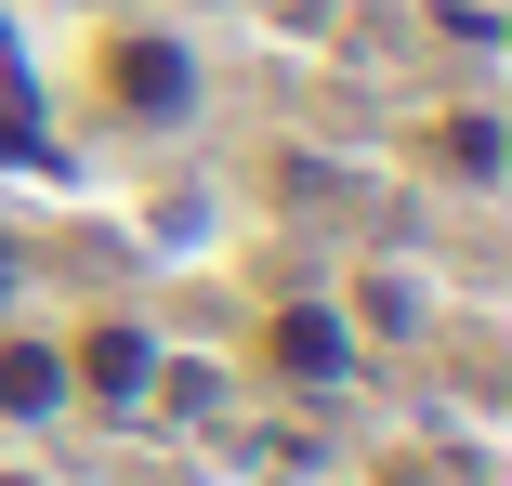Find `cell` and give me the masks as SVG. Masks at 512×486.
I'll list each match as a JSON object with an SVG mask.
<instances>
[{
	"label": "cell",
	"mask_w": 512,
	"mask_h": 486,
	"mask_svg": "<svg viewBox=\"0 0 512 486\" xmlns=\"http://www.w3.org/2000/svg\"><path fill=\"white\" fill-rule=\"evenodd\" d=\"M53 395H66V355H53V342H0V408H27V421H40Z\"/></svg>",
	"instance_id": "obj_3"
},
{
	"label": "cell",
	"mask_w": 512,
	"mask_h": 486,
	"mask_svg": "<svg viewBox=\"0 0 512 486\" xmlns=\"http://www.w3.org/2000/svg\"><path fill=\"white\" fill-rule=\"evenodd\" d=\"M0 289H14V250H0Z\"/></svg>",
	"instance_id": "obj_5"
},
{
	"label": "cell",
	"mask_w": 512,
	"mask_h": 486,
	"mask_svg": "<svg viewBox=\"0 0 512 486\" xmlns=\"http://www.w3.org/2000/svg\"><path fill=\"white\" fill-rule=\"evenodd\" d=\"M276 368L329 381V368H342V329H329V316H276Z\"/></svg>",
	"instance_id": "obj_4"
},
{
	"label": "cell",
	"mask_w": 512,
	"mask_h": 486,
	"mask_svg": "<svg viewBox=\"0 0 512 486\" xmlns=\"http://www.w3.org/2000/svg\"><path fill=\"white\" fill-rule=\"evenodd\" d=\"M106 92H119V119H184L197 106V53L132 27V40H106Z\"/></svg>",
	"instance_id": "obj_1"
},
{
	"label": "cell",
	"mask_w": 512,
	"mask_h": 486,
	"mask_svg": "<svg viewBox=\"0 0 512 486\" xmlns=\"http://www.w3.org/2000/svg\"><path fill=\"white\" fill-rule=\"evenodd\" d=\"M158 355H145V329H79V355H66V381H92V395H132Z\"/></svg>",
	"instance_id": "obj_2"
}]
</instances>
